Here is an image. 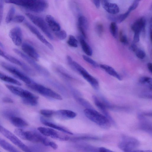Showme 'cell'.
<instances>
[{"mask_svg":"<svg viewBox=\"0 0 152 152\" xmlns=\"http://www.w3.org/2000/svg\"><path fill=\"white\" fill-rule=\"evenodd\" d=\"M140 142L136 138L123 135L118 144V148L124 152H134L139 146Z\"/></svg>","mask_w":152,"mask_h":152,"instance_id":"cell-3","label":"cell"},{"mask_svg":"<svg viewBox=\"0 0 152 152\" xmlns=\"http://www.w3.org/2000/svg\"><path fill=\"white\" fill-rule=\"evenodd\" d=\"M139 82L142 84L145 85L151 91L152 80L151 78L147 76L141 77L140 78Z\"/></svg>","mask_w":152,"mask_h":152,"instance_id":"cell-31","label":"cell"},{"mask_svg":"<svg viewBox=\"0 0 152 152\" xmlns=\"http://www.w3.org/2000/svg\"><path fill=\"white\" fill-rule=\"evenodd\" d=\"M92 98L94 104L101 111L103 114V115L109 120L111 123H112L113 125H115V122L107 111V107L104 103L100 100L95 96H92Z\"/></svg>","mask_w":152,"mask_h":152,"instance_id":"cell-14","label":"cell"},{"mask_svg":"<svg viewBox=\"0 0 152 152\" xmlns=\"http://www.w3.org/2000/svg\"><path fill=\"white\" fill-rule=\"evenodd\" d=\"M6 54L2 51L0 49V56H1L3 57H4L5 55H6Z\"/></svg>","mask_w":152,"mask_h":152,"instance_id":"cell-54","label":"cell"},{"mask_svg":"<svg viewBox=\"0 0 152 152\" xmlns=\"http://www.w3.org/2000/svg\"><path fill=\"white\" fill-rule=\"evenodd\" d=\"M6 88L12 93L22 98L25 90L20 87L11 85H5Z\"/></svg>","mask_w":152,"mask_h":152,"instance_id":"cell-28","label":"cell"},{"mask_svg":"<svg viewBox=\"0 0 152 152\" xmlns=\"http://www.w3.org/2000/svg\"><path fill=\"white\" fill-rule=\"evenodd\" d=\"M100 1L102 2V5L108 2V0H100Z\"/></svg>","mask_w":152,"mask_h":152,"instance_id":"cell-55","label":"cell"},{"mask_svg":"<svg viewBox=\"0 0 152 152\" xmlns=\"http://www.w3.org/2000/svg\"><path fill=\"white\" fill-rule=\"evenodd\" d=\"M56 36L60 40L64 39L67 37L66 32L64 30H61L60 31L54 32Z\"/></svg>","mask_w":152,"mask_h":152,"instance_id":"cell-39","label":"cell"},{"mask_svg":"<svg viewBox=\"0 0 152 152\" xmlns=\"http://www.w3.org/2000/svg\"><path fill=\"white\" fill-rule=\"evenodd\" d=\"M139 4V2L134 0L132 4L129 8L128 10L131 12L132 11L135 10L138 6Z\"/></svg>","mask_w":152,"mask_h":152,"instance_id":"cell-46","label":"cell"},{"mask_svg":"<svg viewBox=\"0 0 152 152\" xmlns=\"http://www.w3.org/2000/svg\"><path fill=\"white\" fill-rule=\"evenodd\" d=\"M4 1L6 3L12 4L21 6L23 4V0H4Z\"/></svg>","mask_w":152,"mask_h":152,"instance_id":"cell-43","label":"cell"},{"mask_svg":"<svg viewBox=\"0 0 152 152\" xmlns=\"http://www.w3.org/2000/svg\"><path fill=\"white\" fill-rule=\"evenodd\" d=\"M140 34V33L139 32H134V35L133 37L134 43H136L139 41Z\"/></svg>","mask_w":152,"mask_h":152,"instance_id":"cell-48","label":"cell"},{"mask_svg":"<svg viewBox=\"0 0 152 152\" xmlns=\"http://www.w3.org/2000/svg\"><path fill=\"white\" fill-rule=\"evenodd\" d=\"M0 79L4 81L18 86L22 85L21 83L17 80L1 72H0Z\"/></svg>","mask_w":152,"mask_h":152,"instance_id":"cell-30","label":"cell"},{"mask_svg":"<svg viewBox=\"0 0 152 152\" xmlns=\"http://www.w3.org/2000/svg\"><path fill=\"white\" fill-rule=\"evenodd\" d=\"M15 134L22 139L30 142L41 143L42 136L37 133L29 131H25L20 128L16 129Z\"/></svg>","mask_w":152,"mask_h":152,"instance_id":"cell-7","label":"cell"},{"mask_svg":"<svg viewBox=\"0 0 152 152\" xmlns=\"http://www.w3.org/2000/svg\"><path fill=\"white\" fill-rule=\"evenodd\" d=\"M98 151L101 152H112V151L104 147H100L98 148Z\"/></svg>","mask_w":152,"mask_h":152,"instance_id":"cell-50","label":"cell"},{"mask_svg":"<svg viewBox=\"0 0 152 152\" xmlns=\"http://www.w3.org/2000/svg\"><path fill=\"white\" fill-rule=\"evenodd\" d=\"M13 50L15 53L25 60L41 75L46 77L48 76L49 75L50 73L45 68L37 64L35 60L17 49L14 48Z\"/></svg>","mask_w":152,"mask_h":152,"instance_id":"cell-5","label":"cell"},{"mask_svg":"<svg viewBox=\"0 0 152 152\" xmlns=\"http://www.w3.org/2000/svg\"><path fill=\"white\" fill-rule=\"evenodd\" d=\"M21 48L24 53L35 61L39 60V56L34 48L31 45L27 43L21 44Z\"/></svg>","mask_w":152,"mask_h":152,"instance_id":"cell-16","label":"cell"},{"mask_svg":"<svg viewBox=\"0 0 152 152\" xmlns=\"http://www.w3.org/2000/svg\"><path fill=\"white\" fill-rule=\"evenodd\" d=\"M100 67L110 75L115 77L118 80H122V78L120 75L112 67L104 64H100Z\"/></svg>","mask_w":152,"mask_h":152,"instance_id":"cell-26","label":"cell"},{"mask_svg":"<svg viewBox=\"0 0 152 152\" xmlns=\"http://www.w3.org/2000/svg\"><path fill=\"white\" fill-rule=\"evenodd\" d=\"M99 139V138L97 137L90 136H83L71 139V140L74 141L79 140H98Z\"/></svg>","mask_w":152,"mask_h":152,"instance_id":"cell-36","label":"cell"},{"mask_svg":"<svg viewBox=\"0 0 152 152\" xmlns=\"http://www.w3.org/2000/svg\"><path fill=\"white\" fill-rule=\"evenodd\" d=\"M77 25L78 28L80 32L85 39L87 37L86 31L88 27V23L87 18L84 16H80L77 20Z\"/></svg>","mask_w":152,"mask_h":152,"instance_id":"cell-17","label":"cell"},{"mask_svg":"<svg viewBox=\"0 0 152 152\" xmlns=\"http://www.w3.org/2000/svg\"><path fill=\"white\" fill-rule=\"evenodd\" d=\"M110 31L113 37L117 38L118 35V27L116 23L111 22L110 26Z\"/></svg>","mask_w":152,"mask_h":152,"instance_id":"cell-33","label":"cell"},{"mask_svg":"<svg viewBox=\"0 0 152 152\" xmlns=\"http://www.w3.org/2000/svg\"><path fill=\"white\" fill-rule=\"evenodd\" d=\"M137 48H138L137 45H136L135 43L134 42L132 44L130 47V49L131 51L134 52H135Z\"/></svg>","mask_w":152,"mask_h":152,"instance_id":"cell-51","label":"cell"},{"mask_svg":"<svg viewBox=\"0 0 152 152\" xmlns=\"http://www.w3.org/2000/svg\"><path fill=\"white\" fill-rule=\"evenodd\" d=\"M15 12V8L13 6L11 7L9 10L6 17L5 21L7 23H9L12 22Z\"/></svg>","mask_w":152,"mask_h":152,"instance_id":"cell-34","label":"cell"},{"mask_svg":"<svg viewBox=\"0 0 152 152\" xmlns=\"http://www.w3.org/2000/svg\"><path fill=\"white\" fill-rule=\"evenodd\" d=\"M120 40L121 42L124 45H127L129 43L127 37L122 32L120 34Z\"/></svg>","mask_w":152,"mask_h":152,"instance_id":"cell-42","label":"cell"},{"mask_svg":"<svg viewBox=\"0 0 152 152\" xmlns=\"http://www.w3.org/2000/svg\"><path fill=\"white\" fill-rule=\"evenodd\" d=\"M4 11V3L2 0H0V25H1L3 16Z\"/></svg>","mask_w":152,"mask_h":152,"instance_id":"cell-47","label":"cell"},{"mask_svg":"<svg viewBox=\"0 0 152 152\" xmlns=\"http://www.w3.org/2000/svg\"><path fill=\"white\" fill-rule=\"evenodd\" d=\"M84 113L89 119L101 127L105 129L110 128L111 123L109 120L93 108H86Z\"/></svg>","mask_w":152,"mask_h":152,"instance_id":"cell-1","label":"cell"},{"mask_svg":"<svg viewBox=\"0 0 152 152\" xmlns=\"http://www.w3.org/2000/svg\"><path fill=\"white\" fill-rule=\"evenodd\" d=\"M40 113L44 116L50 117L55 114L56 112L50 110L42 109L40 110Z\"/></svg>","mask_w":152,"mask_h":152,"instance_id":"cell-38","label":"cell"},{"mask_svg":"<svg viewBox=\"0 0 152 152\" xmlns=\"http://www.w3.org/2000/svg\"><path fill=\"white\" fill-rule=\"evenodd\" d=\"M56 113L65 119H73L77 116V114L75 113L68 110H60L56 112Z\"/></svg>","mask_w":152,"mask_h":152,"instance_id":"cell-25","label":"cell"},{"mask_svg":"<svg viewBox=\"0 0 152 152\" xmlns=\"http://www.w3.org/2000/svg\"><path fill=\"white\" fill-rule=\"evenodd\" d=\"M11 123L15 127L22 128L28 126V123L23 119L15 116H11L9 118Z\"/></svg>","mask_w":152,"mask_h":152,"instance_id":"cell-24","label":"cell"},{"mask_svg":"<svg viewBox=\"0 0 152 152\" xmlns=\"http://www.w3.org/2000/svg\"><path fill=\"white\" fill-rule=\"evenodd\" d=\"M26 15L36 26L39 28L50 40H53V37L45 21L40 17L30 13H26Z\"/></svg>","mask_w":152,"mask_h":152,"instance_id":"cell-4","label":"cell"},{"mask_svg":"<svg viewBox=\"0 0 152 152\" xmlns=\"http://www.w3.org/2000/svg\"><path fill=\"white\" fill-rule=\"evenodd\" d=\"M131 12L127 10L125 13L119 15H111L107 16L109 20L112 22L120 23L124 21L129 16Z\"/></svg>","mask_w":152,"mask_h":152,"instance_id":"cell-22","label":"cell"},{"mask_svg":"<svg viewBox=\"0 0 152 152\" xmlns=\"http://www.w3.org/2000/svg\"><path fill=\"white\" fill-rule=\"evenodd\" d=\"M3 102L7 103H12L13 100L10 98L8 97H5L2 99Z\"/></svg>","mask_w":152,"mask_h":152,"instance_id":"cell-49","label":"cell"},{"mask_svg":"<svg viewBox=\"0 0 152 152\" xmlns=\"http://www.w3.org/2000/svg\"><path fill=\"white\" fill-rule=\"evenodd\" d=\"M93 3L97 8H99L100 7V0H92Z\"/></svg>","mask_w":152,"mask_h":152,"instance_id":"cell-52","label":"cell"},{"mask_svg":"<svg viewBox=\"0 0 152 152\" xmlns=\"http://www.w3.org/2000/svg\"><path fill=\"white\" fill-rule=\"evenodd\" d=\"M0 132L23 151L29 152V148L10 131L0 125Z\"/></svg>","mask_w":152,"mask_h":152,"instance_id":"cell-6","label":"cell"},{"mask_svg":"<svg viewBox=\"0 0 152 152\" xmlns=\"http://www.w3.org/2000/svg\"><path fill=\"white\" fill-rule=\"evenodd\" d=\"M48 6L45 0H35L28 10L35 12L40 13L45 11Z\"/></svg>","mask_w":152,"mask_h":152,"instance_id":"cell-15","label":"cell"},{"mask_svg":"<svg viewBox=\"0 0 152 152\" xmlns=\"http://www.w3.org/2000/svg\"><path fill=\"white\" fill-rule=\"evenodd\" d=\"M146 25V20L144 17L137 19L132 25V29L134 32L141 33L145 31Z\"/></svg>","mask_w":152,"mask_h":152,"instance_id":"cell-19","label":"cell"},{"mask_svg":"<svg viewBox=\"0 0 152 152\" xmlns=\"http://www.w3.org/2000/svg\"><path fill=\"white\" fill-rule=\"evenodd\" d=\"M84 39L81 35L79 37V41L81 47L84 53L87 56H91L92 54V50Z\"/></svg>","mask_w":152,"mask_h":152,"instance_id":"cell-27","label":"cell"},{"mask_svg":"<svg viewBox=\"0 0 152 152\" xmlns=\"http://www.w3.org/2000/svg\"><path fill=\"white\" fill-rule=\"evenodd\" d=\"M78 100L82 105L86 108H93L90 103L85 99L80 98Z\"/></svg>","mask_w":152,"mask_h":152,"instance_id":"cell-44","label":"cell"},{"mask_svg":"<svg viewBox=\"0 0 152 152\" xmlns=\"http://www.w3.org/2000/svg\"><path fill=\"white\" fill-rule=\"evenodd\" d=\"M1 65L4 69L25 83L26 85L30 84L33 81L18 69L8 63L2 62L1 63Z\"/></svg>","mask_w":152,"mask_h":152,"instance_id":"cell-8","label":"cell"},{"mask_svg":"<svg viewBox=\"0 0 152 152\" xmlns=\"http://www.w3.org/2000/svg\"><path fill=\"white\" fill-rule=\"evenodd\" d=\"M96 30L98 35L101 36L103 31V27L101 24H98L96 26Z\"/></svg>","mask_w":152,"mask_h":152,"instance_id":"cell-45","label":"cell"},{"mask_svg":"<svg viewBox=\"0 0 152 152\" xmlns=\"http://www.w3.org/2000/svg\"><path fill=\"white\" fill-rule=\"evenodd\" d=\"M41 122L45 125L69 134L72 135L73 134L69 130L64 127L58 125L56 124L47 121L42 119V118H41Z\"/></svg>","mask_w":152,"mask_h":152,"instance_id":"cell-21","label":"cell"},{"mask_svg":"<svg viewBox=\"0 0 152 152\" xmlns=\"http://www.w3.org/2000/svg\"><path fill=\"white\" fill-rule=\"evenodd\" d=\"M24 24L30 31L34 34L38 39L43 44L51 50H54L53 45L49 42L41 33L39 30L29 22L24 21Z\"/></svg>","mask_w":152,"mask_h":152,"instance_id":"cell-11","label":"cell"},{"mask_svg":"<svg viewBox=\"0 0 152 152\" xmlns=\"http://www.w3.org/2000/svg\"><path fill=\"white\" fill-rule=\"evenodd\" d=\"M67 43L70 47L77 48L78 46V42L77 40L73 35H70L67 41Z\"/></svg>","mask_w":152,"mask_h":152,"instance_id":"cell-35","label":"cell"},{"mask_svg":"<svg viewBox=\"0 0 152 152\" xmlns=\"http://www.w3.org/2000/svg\"><path fill=\"white\" fill-rule=\"evenodd\" d=\"M83 59L86 62L91 64L95 68L98 67L99 66L98 64L95 61L89 57L88 56L83 55Z\"/></svg>","mask_w":152,"mask_h":152,"instance_id":"cell-37","label":"cell"},{"mask_svg":"<svg viewBox=\"0 0 152 152\" xmlns=\"http://www.w3.org/2000/svg\"><path fill=\"white\" fill-rule=\"evenodd\" d=\"M4 58L10 62L19 66L29 75L34 76L35 75L34 71L30 67L15 57L6 54Z\"/></svg>","mask_w":152,"mask_h":152,"instance_id":"cell-13","label":"cell"},{"mask_svg":"<svg viewBox=\"0 0 152 152\" xmlns=\"http://www.w3.org/2000/svg\"><path fill=\"white\" fill-rule=\"evenodd\" d=\"M0 47H1L2 48H4V46L3 44L2 43L0 42Z\"/></svg>","mask_w":152,"mask_h":152,"instance_id":"cell-56","label":"cell"},{"mask_svg":"<svg viewBox=\"0 0 152 152\" xmlns=\"http://www.w3.org/2000/svg\"><path fill=\"white\" fill-rule=\"evenodd\" d=\"M45 21L49 28L54 32L61 30V27L59 24L51 15H47L45 18Z\"/></svg>","mask_w":152,"mask_h":152,"instance_id":"cell-20","label":"cell"},{"mask_svg":"<svg viewBox=\"0 0 152 152\" xmlns=\"http://www.w3.org/2000/svg\"><path fill=\"white\" fill-rule=\"evenodd\" d=\"M26 85L31 89L44 96L59 100L62 99L61 96L56 92L33 81Z\"/></svg>","mask_w":152,"mask_h":152,"instance_id":"cell-2","label":"cell"},{"mask_svg":"<svg viewBox=\"0 0 152 152\" xmlns=\"http://www.w3.org/2000/svg\"><path fill=\"white\" fill-rule=\"evenodd\" d=\"M147 67L149 72L151 73L152 71V64L151 63H148L147 64Z\"/></svg>","mask_w":152,"mask_h":152,"instance_id":"cell-53","label":"cell"},{"mask_svg":"<svg viewBox=\"0 0 152 152\" xmlns=\"http://www.w3.org/2000/svg\"><path fill=\"white\" fill-rule=\"evenodd\" d=\"M138 118L140 120V127L142 130L149 133L152 134L151 123L142 114L138 115Z\"/></svg>","mask_w":152,"mask_h":152,"instance_id":"cell-18","label":"cell"},{"mask_svg":"<svg viewBox=\"0 0 152 152\" xmlns=\"http://www.w3.org/2000/svg\"><path fill=\"white\" fill-rule=\"evenodd\" d=\"M9 35L15 45L19 46L21 45L23 35L20 27L17 26L12 28L9 32Z\"/></svg>","mask_w":152,"mask_h":152,"instance_id":"cell-12","label":"cell"},{"mask_svg":"<svg viewBox=\"0 0 152 152\" xmlns=\"http://www.w3.org/2000/svg\"><path fill=\"white\" fill-rule=\"evenodd\" d=\"M76 72L79 73L95 90H97L99 88L98 81L95 77L91 75L81 66L78 64L76 67Z\"/></svg>","mask_w":152,"mask_h":152,"instance_id":"cell-10","label":"cell"},{"mask_svg":"<svg viewBox=\"0 0 152 152\" xmlns=\"http://www.w3.org/2000/svg\"><path fill=\"white\" fill-rule=\"evenodd\" d=\"M37 130L43 135L56 140L62 141H66L70 140V137L69 136L51 128L39 127L37 128Z\"/></svg>","mask_w":152,"mask_h":152,"instance_id":"cell-9","label":"cell"},{"mask_svg":"<svg viewBox=\"0 0 152 152\" xmlns=\"http://www.w3.org/2000/svg\"><path fill=\"white\" fill-rule=\"evenodd\" d=\"M135 52L137 57L139 59H143L146 56L145 52L141 49L138 48Z\"/></svg>","mask_w":152,"mask_h":152,"instance_id":"cell-41","label":"cell"},{"mask_svg":"<svg viewBox=\"0 0 152 152\" xmlns=\"http://www.w3.org/2000/svg\"><path fill=\"white\" fill-rule=\"evenodd\" d=\"M25 20V18L23 15H18L13 17L12 22L20 23H22Z\"/></svg>","mask_w":152,"mask_h":152,"instance_id":"cell-40","label":"cell"},{"mask_svg":"<svg viewBox=\"0 0 152 152\" xmlns=\"http://www.w3.org/2000/svg\"><path fill=\"white\" fill-rule=\"evenodd\" d=\"M137 1H138V2H139V1H140L141 0H135Z\"/></svg>","mask_w":152,"mask_h":152,"instance_id":"cell-57","label":"cell"},{"mask_svg":"<svg viewBox=\"0 0 152 152\" xmlns=\"http://www.w3.org/2000/svg\"><path fill=\"white\" fill-rule=\"evenodd\" d=\"M102 6L105 10L111 15H116L120 11L119 7L115 3L108 2L103 4Z\"/></svg>","mask_w":152,"mask_h":152,"instance_id":"cell-23","label":"cell"},{"mask_svg":"<svg viewBox=\"0 0 152 152\" xmlns=\"http://www.w3.org/2000/svg\"><path fill=\"white\" fill-rule=\"evenodd\" d=\"M0 146L4 150L10 152H18L17 149L4 140L0 137Z\"/></svg>","mask_w":152,"mask_h":152,"instance_id":"cell-29","label":"cell"},{"mask_svg":"<svg viewBox=\"0 0 152 152\" xmlns=\"http://www.w3.org/2000/svg\"><path fill=\"white\" fill-rule=\"evenodd\" d=\"M57 71L58 73L64 78L69 80L75 79V78L74 77L61 67L58 68L57 69Z\"/></svg>","mask_w":152,"mask_h":152,"instance_id":"cell-32","label":"cell"}]
</instances>
